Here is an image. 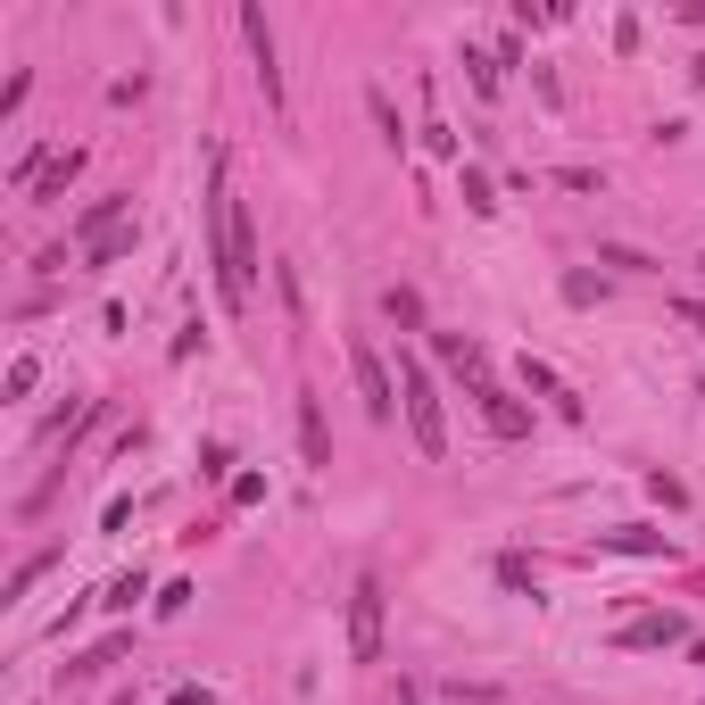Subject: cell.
I'll return each mask as SVG.
<instances>
[{
	"mask_svg": "<svg viewBox=\"0 0 705 705\" xmlns=\"http://www.w3.org/2000/svg\"><path fill=\"white\" fill-rule=\"evenodd\" d=\"M597 548L606 557H672V539L648 531V523H614V531H597Z\"/></svg>",
	"mask_w": 705,
	"mask_h": 705,
	"instance_id": "obj_11",
	"label": "cell"
},
{
	"mask_svg": "<svg viewBox=\"0 0 705 705\" xmlns=\"http://www.w3.org/2000/svg\"><path fill=\"white\" fill-rule=\"evenodd\" d=\"M83 175V149H67V158H51V175L34 183V200H67V183Z\"/></svg>",
	"mask_w": 705,
	"mask_h": 705,
	"instance_id": "obj_13",
	"label": "cell"
},
{
	"mask_svg": "<svg viewBox=\"0 0 705 705\" xmlns=\"http://www.w3.org/2000/svg\"><path fill=\"white\" fill-rule=\"evenodd\" d=\"M167 705H216V697H208V689H200V681H183V689H175V697H167Z\"/></svg>",
	"mask_w": 705,
	"mask_h": 705,
	"instance_id": "obj_27",
	"label": "cell"
},
{
	"mask_svg": "<svg viewBox=\"0 0 705 705\" xmlns=\"http://www.w3.org/2000/svg\"><path fill=\"white\" fill-rule=\"evenodd\" d=\"M382 307H390V324H424V299H415L407 282H390V291H382Z\"/></svg>",
	"mask_w": 705,
	"mask_h": 705,
	"instance_id": "obj_18",
	"label": "cell"
},
{
	"mask_svg": "<svg viewBox=\"0 0 705 705\" xmlns=\"http://www.w3.org/2000/svg\"><path fill=\"white\" fill-rule=\"evenodd\" d=\"M557 183H564V191H597L606 175H597V167H557Z\"/></svg>",
	"mask_w": 705,
	"mask_h": 705,
	"instance_id": "obj_26",
	"label": "cell"
},
{
	"mask_svg": "<svg viewBox=\"0 0 705 705\" xmlns=\"http://www.w3.org/2000/svg\"><path fill=\"white\" fill-rule=\"evenodd\" d=\"M457 191H465V208H473V216H490V208H499V183H490L482 167H457Z\"/></svg>",
	"mask_w": 705,
	"mask_h": 705,
	"instance_id": "obj_14",
	"label": "cell"
},
{
	"mask_svg": "<svg viewBox=\"0 0 705 705\" xmlns=\"http://www.w3.org/2000/svg\"><path fill=\"white\" fill-rule=\"evenodd\" d=\"M473 399H482V415H490V432H499V440H523V432H531V407H523V399H506L499 382H482Z\"/></svg>",
	"mask_w": 705,
	"mask_h": 705,
	"instance_id": "obj_10",
	"label": "cell"
},
{
	"mask_svg": "<svg viewBox=\"0 0 705 705\" xmlns=\"http://www.w3.org/2000/svg\"><path fill=\"white\" fill-rule=\"evenodd\" d=\"M465 67H473V92H482V100H499V58H482V51H465Z\"/></svg>",
	"mask_w": 705,
	"mask_h": 705,
	"instance_id": "obj_20",
	"label": "cell"
},
{
	"mask_svg": "<svg viewBox=\"0 0 705 705\" xmlns=\"http://www.w3.org/2000/svg\"><path fill=\"white\" fill-rule=\"evenodd\" d=\"M523 390H539L548 407L564 415V424H581V399H573V382H564L557 366H539V357H523Z\"/></svg>",
	"mask_w": 705,
	"mask_h": 705,
	"instance_id": "obj_9",
	"label": "cell"
},
{
	"mask_svg": "<svg viewBox=\"0 0 705 705\" xmlns=\"http://www.w3.org/2000/svg\"><path fill=\"white\" fill-rule=\"evenodd\" d=\"M432 349H440V366H448V373H465V382H473V390L490 382V349H482V340H473V333H440V340H432Z\"/></svg>",
	"mask_w": 705,
	"mask_h": 705,
	"instance_id": "obj_8",
	"label": "cell"
},
{
	"mask_svg": "<svg viewBox=\"0 0 705 705\" xmlns=\"http://www.w3.org/2000/svg\"><path fill=\"white\" fill-rule=\"evenodd\" d=\"M133 597H149V581H142V573H116L100 606H109V614H133Z\"/></svg>",
	"mask_w": 705,
	"mask_h": 705,
	"instance_id": "obj_17",
	"label": "cell"
},
{
	"mask_svg": "<svg viewBox=\"0 0 705 705\" xmlns=\"http://www.w3.org/2000/svg\"><path fill=\"white\" fill-rule=\"evenodd\" d=\"M597 291H606V282H597V275H564V299H573V307H590Z\"/></svg>",
	"mask_w": 705,
	"mask_h": 705,
	"instance_id": "obj_24",
	"label": "cell"
},
{
	"mask_svg": "<svg viewBox=\"0 0 705 705\" xmlns=\"http://www.w3.org/2000/svg\"><path fill=\"white\" fill-rule=\"evenodd\" d=\"M299 448H307V465H333V432H324L316 390H299Z\"/></svg>",
	"mask_w": 705,
	"mask_h": 705,
	"instance_id": "obj_12",
	"label": "cell"
},
{
	"mask_svg": "<svg viewBox=\"0 0 705 705\" xmlns=\"http://www.w3.org/2000/svg\"><path fill=\"white\" fill-rule=\"evenodd\" d=\"M34 382H42V357H9V399H25Z\"/></svg>",
	"mask_w": 705,
	"mask_h": 705,
	"instance_id": "obj_21",
	"label": "cell"
},
{
	"mask_svg": "<svg viewBox=\"0 0 705 705\" xmlns=\"http://www.w3.org/2000/svg\"><path fill=\"white\" fill-rule=\"evenodd\" d=\"M349 373H357L366 415H373V424H390V415H399V382H390V366H382V349H373V340H349Z\"/></svg>",
	"mask_w": 705,
	"mask_h": 705,
	"instance_id": "obj_4",
	"label": "cell"
},
{
	"mask_svg": "<svg viewBox=\"0 0 705 705\" xmlns=\"http://www.w3.org/2000/svg\"><path fill=\"white\" fill-rule=\"evenodd\" d=\"M399 407H407L415 457L440 465V457H448V424H440V390H432V366H424L415 349H399Z\"/></svg>",
	"mask_w": 705,
	"mask_h": 705,
	"instance_id": "obj_2",
	"label": "cell"
},
{
	"mask_svg": "<svg viewBox=\"0 0 705 705\" xmlns=\"http://www.w3.org/2000/svg\"><path fill=\"white\" fill-rule=\"evenodd\" d=\"M382 573H357L349 590V664H382Z\"/></svg>",
	"mask_w": 705,
	"mask_h": 705,
	"instance_id": "obj_3",
	"label": "cell"
},
{
	"mask_svg": "<svg viewBox=\"0 0 705 705\" xmlns=\"http://www.w3.org/2000/svg\"><path fill=\"white\" fill-rule=\"evenodd\" d=\"M399 705H415V689H407V681H399Z\"/></svg>",
	"mask_w": 705,
	"mask_h": 705,
	"instance_id": "obj_28",
	"label": "cell"
},
{
	"mask_svg": "<svg viewBox=\"0 0 705 705\" xmlns=\"http://www.w3.org/2000/svg\"><path fill=\"white\" fill-rule=\"evenodd\" d=\"M672 639H689V623H681V614H639V623H623V631H614V648L648 656V648H672Z\"/></svg>",
	"mask_w": 705,
	"mask_h": 705,
	"instance_id": "obj_6",
	"label": "cell"
},
{
	"mask_svg": "<svg viewBox=\"0 0 705 705\" xmlns=\"http://www.w3.org/2000/svg\"><path fill=\"white\" fill-rule=\"evenodd\" d=\"M133 224V191H109V200H92L83 216H75V233H83V249L92 242H109V233H125Z\"/></svg>",
	"mask_w": 705,
	"mask_h": 705,
	"instance_id": "obj_7",
	"label": "cell"
},
{
	"mask_svg": "<svg viewBox=\"0 0 705 705\" xmlns=\"http://www.w3.org/2000/svg\"><path fill=\"white\" fill-rule=\"evenodd\" d=\"M208 242H216V282H224V307L242 316L249 291H258V233H249V208L233 200V167H208Z\"/></svg>",
	"mask_w": 705,
	"mask_h": 705,
	"instance_id": "obj_1",
	"label": "cell"
},
{
	"mask_svg": "<svg viewBox=\"0 0 705 705\" xmlns=\"http://www.w3.org/2000/svg\"><path fill=\"white\" fill-rule=\"evenodd\" d=\"M191 597H200V590H191V581H167V590H158V614H183Z\"/></svg>",
	"mask_w": 705,
	"mask_h": 705,
	"instance_id": "obj_25",
	"label": "cell"
},
{
	"mask_svg": "<svg viewBox=\"0 0 705 705\" xmlns=\"http://www.w3.org/2000/svg\"><path fill=\"white\" fill-rule=\"evenodd\" d=\"M242 34H249V58H258L266 109H282V58H275V25H266V9H242Z\"/></svg>",
	"mask_w": 705,
	"mask_h": 705,
	"instance_id": "obj_5",
	"label": "cell"
},
{
	"mask_svg": "<svg viewBox=\"0 0 705 705\" xmlns=\"http://www.w3.org/2000/svg\"><path fill=\"white\" fill-rule=\"evenodd\" d=\"M125 648H133V631H116V639H100V648H83V656H75V664H67V672H75V681H83V672H100V664H116V656H125Z\"/></svg>",
	"mask_w": 705,
	"mask_h": 705,
	"instance_id": "obj_15",
	"label": "cell"
},
{
	"mask_svg": "<svg viewBox=\"0 0 705 705\" xmlns=\"http://www.w3.org/2000/svg\"><path fill=\"white\" fill-rule=\"evenodd\" d=\"M125 249H133V224H125V233H109V242H92V266H116Z\"/></svg>",
	"mask_w": 705,
	"mask_h": 705,
	"instance_id": "obj_22",
	"label": "cell"
},
{
	"mask_svg": "<svg viewBox=\"0 0 705 705\" xmlns=\"http://www.w3.org/2000/svg\"><path fill=\"white\" fill-rule=\"evenodd\" d=\"M366 116H373V133H382L390 149L407 142V133H399V109H390V92H366Z\"/></svg>",
	"mask_w": 705,
	"mask_h": 705,
	"instance_id": "obj_16",
	"label": "cell"
},
{
	"mask_svg": "<svg viewBox=\"0 0 705 705\" xmlns=\"http://www.w3.org/2000/svg\"><path fill=\"white\" fill-rule=\"evenodd\" d=\"M51 564H58V557H51V548H42V557H25V564H18V573H9V597H25V590H34V581H42V573H51Z\"/></svg>",
	"mask_w": 705,
	"mask_h": 705,
	"instance_id": "obj_19",
	"label": "cell"
},
{
	"mask_svg": "<svg viewBox=\"0 0 705 705\" xmlns=\"http://www.w3.org/2000/svg\"><path fill=\"white\" fill-rule=\"evenodd\" d=\"M266 499V473H233V506H258Z\"/></svg>",
	"mask_w": 705,
	"mask_h": 705,
	"instance_id": "obj_23",
	"label": "cell"
}]
</instances>
